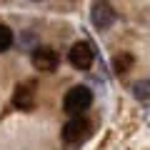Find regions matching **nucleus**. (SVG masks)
<instances>
[{
	"instance_id": "f257e3e1",
	"label": "nucleus",
	"mask_w": 150,
	"mask_h": 150,
	"mask_svg": "<svg viewBox=\"0 0 150 150\" xmlns=\"http://www.w3.org/2000/svg\"><path fill=\"white\" fill-rule=\"evenodd\" d=\"M90 105H93V90L88 85L70 88V90L65 93V98H63V108H65V112H70V115H78V112L88 110Z\"/></svg>"
},
{
	"instance_id": "f03ea898",
	"label": "nucleus",
	"mask_w": 150,
	"mask_h": 150,
	"mask_svg": "<svg viewBox=\"0 0 150 150\" xmlns=\"http://www.w3.org/2000/svg\"><path fill=\"white\" fill-rule=\"evenodd\" d=\"M70 65L78 70H90L93 60H95V50H93L90 43H75L73 48H70Z\"/></svg>"
},
{
	"instance_id": "7ed1b4c3",
	"label": "nucleus",
	"mask_w": 150,
	"mask_h": 150,
	"mask_svg": "<svg viewBox=\"0 0 150 150\" xmlns=\"http://www.w3.org/2000/svg\"><path fill=\"white\" fill-rule=\"evenodd\" d=\"M90 135V123H88L85 118H73V120H68L65 123V128H63V140L65 143H83V140Z\"/></svg>"
},
{
	"instance_id": "20e7f679",
	"label": "nucleus",
	"mask_w": 150,
	"mask_h": 150,
	"mask_svg": "<svg viewBox=\"0 0 150 150\" xmlns=\"http://www.w3.org/2000/svg\"><path fill=\"white\" fill-rule=\"evenodd\" d=\"M33 65L38 70H43V73H50V70L58 68V53L53 48H35L33 50Z\"/></svg>"
},
{
	"instance_id": "39448f33",
	"label": "nucleus",
	"mask_w": 150,
	"mask_h": 150,
	"mask_svg": "<svg viewBox=\"0 0 150 150\" xmlns=\"http://www.w3.org/2000/svg\"><path fill=\"white\" fill-rule=\"evenodd\" d=\"M90 18H93V25H95L98 30H108V28L115 23V10H112L110 5H105V3H95Z\"/></svg>"
},
{
	"instance_id": "423d86ee",
	"label": "nucleus",
	"mask_w": 150,
	"mask_h": 150,
	"mask_svg": "<svg viewBox=\"0 0 150 150\" xmlns=\"http://www.w3.org/2000/svg\"><path fill=\"white\" fill-rule=\"evenodd\" d=\"M13 105L18 110H33L35 108V90H33V83H25V85H18L15 93H13Z\"/></svg>"
},
{
	"instance_id": "0eeeda50",
	"label": "nucleus",
	"mask_w": 150,
	"mask_h": 150,
	"mask_svg": "<svg viewBox=\"0 0 150 150\" xmlns=\"http://www.w3.org/2000/svg\"><path fill=\"white\" fill-rule=\"evenodd\" d=\"M13 45V30L8 25H0V53H5Z\"/></svg>"
},
{
	"instance_id": "6e6552de",
	"label": "nucleus",
	"mask_w": 150,
	"mask_h": 150,
	"mask_svg": "<svg viewBox=\"0 0 150 150\" xmlns=\"http://www.w3.org/2000/svg\"><path fill=\"white\" fill-rule=\"evenodd\" d=\"M112 65H115V73H128V68L130 65H133V58H130V55H118V58L112 60Z\"/></svg>"
},
{
	"instance_id": "1a4fd4ad",
	"label": "nucleus",
	"mask_w": 150,
	"mask_h": 150,
	"mask_svg": "<svg viewBox=\"0 0 150 150\" xmlns=\"http://www.w3.org/2000/svg\"><path fill=\"white\" fill-rule=\"evenodd\" d=\"M148 88H150V83L148 80H140V83H135V98L138 100H143V103H148Z\"/></svg>"
},
{
	"instance_id": "9d476101",
	"label": "nucleus",
	"mask_w": 150,
	"mask_h": 150,
	"mask_svg": "<svg viewBox=\"0 0 150 150\" xmlns=\"http://www.w3.org/2000/svg\"><path fill=\"white\" fill-rule=\"evenodd\" d=\"M33 3H40V0H33Z\"/></svg>"
}]
</instances>
